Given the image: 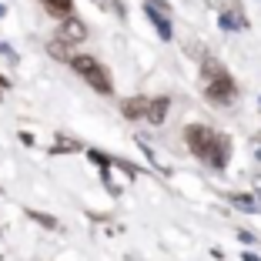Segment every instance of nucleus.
I'll return each mask as SVG.
<instances>
[{
	"mask_svg": "<svg viewBox=\"0 0 261 261\" xmlns=\"http://www.w3.org/2000/svg\"><path fill=\"white\" fill-rule=\"evenodd\" d=\"M47 50H50L54 57H61V61H70V47L61 44V40H50V44H47Z\"/></svg>",
	"mask_w": 261,
	"mask_h": 261,
	"instance_id": "obj_9",
	"label": "nucleus"
},
{
	"mask_svg": "<svg viewBox=\"0 0 261 261\" xmlns=\"http://www.w3.org/2000/svg\"><path fill=\"white\" fill-rule=\"evenodd\" d=\"M87 37V23L84 20H77V17H67V20L61 23V31H57V40L61 44H81V40Z\"/></svg>",
	"mask_w": 261,
	"mask_h": 261,
	"instance_id": "obj_4",
	"label": "nucleus"
},
{
	"mask_svg": "<svg viewBox=\"0 0 261 261\" xmlns=\"http://www.w3.org/2000/svg\"><path fill=\"white\" fill-rule=\"evenodd\" d=\"M70 67L84 77V81H87V84H91L97 94H111V91H114V84H111V74L104 70V64L94 61V57L77 54V57H70Z\"/></svg>",
	"mask_w": 261,
	"mask_h": 261,
	"instance_id": "obj_1",
	"label": "nucleus"
},
{
	"mask_svg": "<svg viewBox=\"0 0 261 261\" xmlns=\"http://www.w3.org/2000/svg\"><path fill=\"white\" fill-rule=\"evenodd\" d=\"M201 74H204V81H215V77H224L228 70H224L218 61H204V64H201Z\"/></svg>",
	"mask_w": 261,
	"mask_h": 261,
	"instance_id": "obj_8",
	"label": "nucleus"
},
{
	"mask_svg": "<svg viewBox=\"0 0 261 261\" xmlns=\"http://www.w3.org/2000/svg\"><path fill=\"white\" fill-rule=\"evenodd\" d=\"M31 218H37V221L44 224V228H54V224H57V221H54L50 215H37V211H31Z\"/></svg>",
	"mask_w": 261,
	"mask_h": 261,
	"instance_id": "obj_10",
	"label": "nucleus"
},
{
	"mask_svg": "<svg viewBox=\"0 0 261 261\" xmlns=\"http://www.w3.org/2000/svg\"><path fill=\"white\" fill-rule=\"evenodd\" d=\"M185 141H188V147H191V154H198L201 161H211L221 134L211 130V127H204V124H188L185 127Z\"/></svg>",
	"mask_w": 261,
	"mask_h": 261,
	"instance_id": "obj_2",
	"label": "nucleus"
},
{
	"mask_svg": "<svg viewBox=\"0 0 261 261\" xmlns=\"http://www.w3.org/2000/svg\"><path fill=\"white\" fill-rule=\"evenodd\" d=\"M44 7H47V14L64 17V20H67L70 10H74V0H44Z\"/></svg>",
	"mask_w": 261,
	"mask_h": 261,
	"instance_id": "obj_7",
	"label": "nucleus"
},
{
	"mask_svg": "<svg viewBox=\"0 0 261 261\" xmlns=\"http://www.w3.org/2000/svg\"><path fill=\"white\" fill-rule=\"evenodd\" d=\"M204 97L211 100V104H218V108H228L231 100L238 97V87H234L231 74H224V77H215V81H207V87H204Z\"/></svg>",
	"mask_w": 261,
	"mask_h": 261,
	"instance_id": "obj_3",
	"label": "nucleus"
},
{
	"mask_svg": "<svg viewBox=\"0 0 261 261\" xmlns=\"http://www.w3.org/2000/svg\"><path fill=\"white\" fill-rule=\"evenodd\" d=\"M258 154H261V134H258Z\"/></svg>",
	"mask_w": 261,
	"mask_h": 261,
	"instance_id": "obj_12",
	"label": "nucleus"
},
{
	"mask_svg": "<svg viewBox=\"0 0 261 261\" xmlns=\"http://www.w3.org/2000/svg\"><path fill=\"white\" fill-rule=\"evenodd\" d=\"M147 104H151L147 97H127L121 104V114L127 117V121H141V117H147Z\"/></svg>",
	"mask_w": 261,
	"mask_h": 261,
	"instance_id": "obj_5",
	"label": "nucleus"
},
{
	"mask_svg": "<svg viewBox=\"0 0 261 261\" xmlns=\"http://www.w3.org/2000/svg\"><path fill=\"white\" fill-rule=\"evenodd\" d=\"M4 87H7V81H4V77H0V91H4Z\"/></svg>",
	"mask_w": 261,
	"mask_h": 261,
	"instance_id": "obj_11",
	"label": "nucleus"
},
{
	"mask_svg": "<svg viewBox=\"0 0 261 261\" xmlns=\"http://www.w3.org/2000/svg\"><path fill=\"white\" fill-rule=\"evenodd\" d=\"M168 108H171V100H168V97L151 100V104H147V121H151V124H161L164 114H168Z\"/></svg>",
	"mask_w": 261,
	"mask_h": 261,
	"instance_id": "obj_6",
	"label": "nucleus"
}]
</instances>
